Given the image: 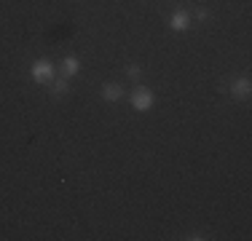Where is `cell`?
I'll list each match as a JSON object with an SVG mask.
<instances>
[{
    "label": "cell",
    "instance_id": "obj_1",
    "mask_svg": "<svg viewBox=\"0 0 252 241\" xmlns=\"http://www.w3.org/2000/svg\"><path fill=\"white\" fill-rule=\"evenodd\" d=\"M153 105H156V96H153V91H148V89H137V91L131 94V107H134L137 113L151 110Z\"/></svg>",
    "mask_w": 252,
    "mask_h": 241
},
{
    "label": "cell",
    "instance_id": "obj_2",
    "mask_svg": "<svg viewBox=\"0 0 252 241\" xmlns=\"http://www.w3.org/2000/svg\"><path fill=\"white\" fill-rule=\"evenodd\" d=\"M51 78H54V64L49 62V59H38V62L32 64V81L49 83Z\"/></svg>",
    "mask_w": 252,
    "mask_h": 241
},
{
    "label": "cell",
    "instance_id": "obj_3",
    "mask_svg": "<svg viewBox=\"0 0 252 241\" xmlns=\"http://www.w3.org/2000/svg\"><path fill=\"white\" fill-rule=\"evenodd\" d=\"M190 22H193V16H190L188 11H175V14L169 16V27L175 30V32H185V30L190 27Z\"/></svg>",
    "mask_w": 252,
    "mask_h": 241
},
{
    "label": "cell",
    "instance_id": "obj_4",
    "mask_svg": "<svg viewBox=\"0 0 252 241\" xmlns=\"http://www.w3.org/2000/svg\"><path fill=\"white\" fill-rule=\"evenodd\" d=\"M250 91H252L250 78H236V81H233V86H231V96H233V99H247Z\"/></svg>",
    "mask_w": 252,
    "mask_h": 241
},
{
    "label": "cell",
    "instance_id": "obj_5",
    "mask_svg": "<svg viewBox=\"0 0 252 241\" xmlns=\"http://www.w3.org/2000/svg\"><path fill=\"white\" fill-rule=\"evenodd\" d=\"M124 86L121 83H105V86H102V96H105L107 102H121L124 99Z\"/></svg>",
    "mask_w": 252,
    "mask_h": 241
},
{
    "label": "cell",
    "instance_id": "obj_6",
    "mask_svg": "<svg viewBox=\"0 0 252 241\" xmlns=\"http://www.w3.org/2000/svg\"><path fill=\"white\" fill-rule=\"evenodd\" d=\"M78 70H81V62H78L75 57H64L62 59V72L64 75H78Z\"/></svg>",
    "mask_w": 252,
    "mask_h": 241
},
{
    "label": "cell",
    "instance_id": "obj_7",
    "mask_svg": "<svg viewBox=\"0 0 252 241\" xmlns=\"http://www.w3.org/2000/svg\"><path fill=\"white\" fill-rule=\"evenodd\" d=\"M67 94H70V83L64 81V78L51 83V96H57V99H59V96H67Z\"/></svg>",
    "mask_w": 252,
    "mask_h": 241
},
{
    "label": "cell",
    "instance_id": "obj_8",
    "mask_svg": "<svg viewBox=\"0 0 252 241\" xmlns=\"http://www.w3.org/2000/svg\"><path fill=\"white\" fill-rule=\"evenodd\" d=\"M126 75H129L131 81H140V78H142V67H140V64H129V67H126Z\"/></svg>",
    "mask_w": 252,
    "mask_h": 241
},
{
    "label": "cell",
    "instance_id": "obj_9",
    "mask_svg": "<svg viewBox=\"0 0 252 241\" xmlns=\"http://www.w3.org/2000/svg\"><path fill=\"white\" fill-rule=\"evenodd\" d=\"M196 19H199V22L209 19V11H207V8H199V11H196Z\"/></svg>",
    "mask_w": 252,
    "mask_h": 241
},
{
    "label": "cell",
    "instance_id": "obj_10",
    "mask_svg": "<svg viewBox=\"0 0 252 241\" xmlns=\"http://www.w3.org/2000/svg\"><path fill=\"white\" fill-rule=\"evenodd\" d=\"M185 239H188V241H201V239H207V236H201V233H188Z\"/></svg>",
    "mask_w": 252,
    "mask_h": 241
}]
</instances>
